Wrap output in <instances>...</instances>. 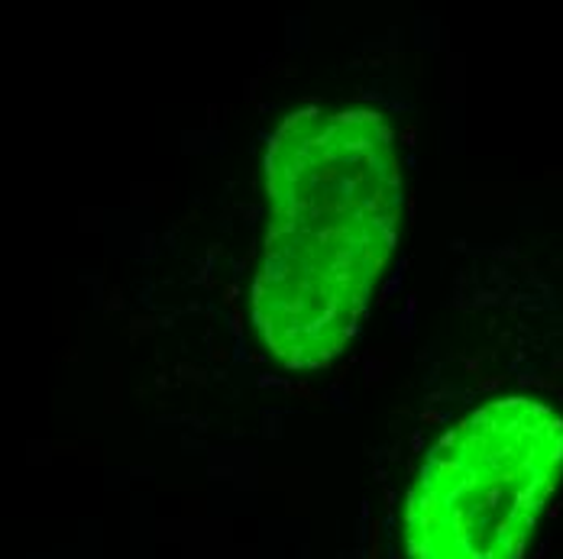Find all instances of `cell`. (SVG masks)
I'll return each mask as SVG.
<instances>
[{
    "mask_svg": "<svg viewBox=\"0 0 563 559\" xmlns=\"http://www.w3.org/2000/svg\"><path fill=\"white\" fill-rule=\"evenodd\" d=\"M563 472V417L496 398L421 462L405 511L408 559H521Z\"/></svg>",
    "mask_w": 563,
    "mask_h": 559,
    "instance_id": "obj_2",
    "label": "cell"
},
{
    "mask_svg": "<svg viewBox=\"0 0 563 559\" xmlns=\"http://www.w3.org/2000/svg\"><path fill=\"white\" fill-rule=\"evenodd\" d=\"M266 194L253 324L282 366L324 369L366 317L398 243L393 126L366 108L288 113L266 149Z\"/></svg>",
    "mask_w": 563,
    "mask_h": 559,
    "instance_id": "obj_1",
    "label": "cell"
}]
</instances>
